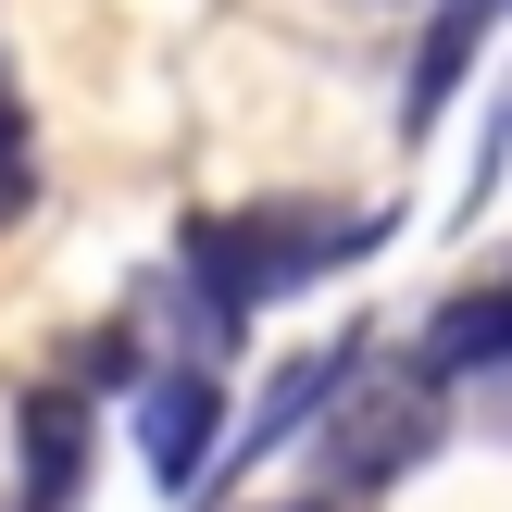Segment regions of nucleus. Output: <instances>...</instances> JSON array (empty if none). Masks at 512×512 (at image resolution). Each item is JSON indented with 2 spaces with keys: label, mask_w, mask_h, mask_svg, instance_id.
Instances as JSON below:
<instances>
[{
  "label": "nucleus",
  "mask_w": 512,
  "mask_h": 512,
  "mask_svg": "<svg viewBox=\"0 0 512 512\" xmlns=\"http://www.w3.org/2000/svg\"><path fill=\"white\" fill-rule=\"evenodd\" d=\"M213 438H225V388H213V363H163V375H138V463H150V488H200Z\"/></svg>",
  "instance_id": "nucleus-3"
},
{
  "label": "nucleus",
  "mask_w": 512,
  "mask_h": 512,
  "mask_svg": "<svg viewBox=\"0 0 512 512\" xmlns=\"http://www.w3.org/2000/svg\"><path fill=\"white\" fill-rule=\"evenodd\" d=\"M300 512H313V500H300Z\"/></svg>",
  "instance_id": "nucleus-8"
},
{
  "label": "nucleus",
  "mask_w": 512,
  "mask_h": 512,
  "mask_svg": "<svg viewBox=\"0 0 512 512\" xmlns=\"http://www.w3.org/2000/svg\"><path fill=\"white\" fill-rule=\"evenodd\" d=\"M488 25H500V0H438V25H425V50H413V100H400V138H438V113H450V88L475 75Z\"/></svg>",
  "instance_id": "nucleus-5"
},
{
  "label": "nucleus",
  "mask_w": 512,
  "mask_h": 512,
  "mask_svg": "<svg viewBox=\"0 0 512 512\" xmlns=\"http://www.w3.org/2000/svg\"><path fill=\"white\" fill-rule=\"evenodd\" d=\"M25 200H38V150H25V113L0 88V225H25Z\"/></svg>",
  "instance_id": "nucleus-7"
},
{
  "label": "nucleus",
  "mask_w": 512,
  "mask_h": 512,
  "mask_svg": "<svg viewBox=\"0 0 512 512\" xmlns=\"http://www.w3.org/2000/svg\"><path fill=\"white\" fill-rule=\"evenodd\" d=\"M325 400H338V475H350V488H400V475L438 450V425H450L438 375H425V363H375V350Z\"/></svg>",
  "instance_id": "nucleus-2"
},
{
  "label": "nucleus",
  "mask_w": 512,
  "mask_h": 512,
  "mask_svg": "<svg viewBox=\"0 0 512 512\" xmlns=\"http://www.w3.org/2000/svg\"><path fill=\"white\" fill-rule=\"evenodd\" d=\"M75 500H88V400L25 388V512H75Z\"/></svg>",
  "instance_id": "nucleus-4"
},
{
  "label": "nucleus",
  "mask_w": 512,
  "mask_h": 512,
  "mask_svg": "<svg viewBox=\"0 0 512 512\" xmlns=\"http://www.w3.org/2000/svg\"><path fill=\"white\" fill-rule=\"evenodd\" d=\"M388 238L375 213H288V200H263V213H188V288H200V350H225L263 300H300L313 275L363 263V250Z\"/></svg>",
  "instance_id": "nucleus-1"
},
{
  "label": "nucleus",
  "mask_w": 512,
  "mask_h": 512,
  "mask_svg": "<svg viewBox=\"0 0 512 512\" xmlns=\"http://www.w3.org/2000/svg\"><path fill=\"white\" fill-rule=\"evenodd\" d=\"M350 363H363V338H325V350H300V363H288V375H275V388H263V413H250V438H238V463H263L275 438H300V425L325 413V388H338Z\"/></svg>",
  "instance_id": "nucleus-6"
}]
</instances>
